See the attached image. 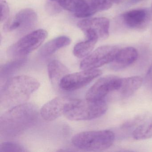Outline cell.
<instances>
[{"label": "cell", "instance_id": "1", "mask_svg": "<svg viewBox=\"0 0 152 152\" xmlns=\"http://www.w3.org/2000/svg\"><path fill=\"white\" fill-rule=\"evenodd\" d=\"M38 116V108L31 103H25L10 108L0 118L1 136H18L34 125Z\"/></svg>", "mask_w": 152, "mask_h": 152}, {"label": "cell", "instance_id": "2", "mask_svg": "<svg viewBox=\"0 0 152 152\" xmlns=\"http://www.w3.org/2000/svg\"><path fill=\"white\" fill-rule=\"evenodd\" d=\"M39 87V82L31 76L18 75L10 78L1 91L0 105L10 109L26 103Z\"/></svg>", "mask_w": 152, "mask_h": 152}, {"label": "cell", "instance_id": "3", "mask_svg": "<svg viewBox=\"0 0 152 152\" xmlns=\"http://www.w3.org/2000/svg\"><path fill=\"white\" fill-rule=\"evenodd\" d=\"M107 108L104 99H72L66 106L64 115L72 121H88L102 116Z\"/></svg>", "mask_w": 152, "mask_h": 152}, {"label": "cell", "instance_id": "4", "mask_svg": "<svg viewBox=\"0 0 152 152\" xmlns=\"http://www.w3.org/2000/svg\"><path fill=\"white\" fill-rule=\"evenodd\" d=\"M115 136L109 130L83 132L75 134L72 142L75 147L85 151H101L109 148Z\"/></svg>", "mask_w": 152, "mask_h": 152}, {"label": "cell", "instance_id": "5", "mask_svg": "<svg viewBox=\"0 0 152 152\" xmlns=\"http://www.w3.org/2000/svg\"><path fill=\"white\" fill-rule=\"evenodd\" d=\"M48 35L47 31L43 29L28 34L9 48L8 55L15 58L25 57L39 47Z\"/></svg>", "mask_w": 152, "mask_h": 152}, {"label": "cell", "instance_id": "6", "mask_svg": "<svg viewBox=\"0 0 152 152\" xmlns=\"http://www.w3.org/2000/svg\"><path fill=\"white\" fill-rule=\"evenodd\" d=\"M120 49L113 45L101 46L84 58L80 64V68L82 70L98 69L111 63Z\"/></svg>", "mask_w": 152, "mask_h": 152}, {"label": "cell", "instance_id": "7", "mask_svg": "<svg viewBox=\"0 0 152 152\" xmlns=\"http://www.w3.org/2000/svg\"><path fill=\"white\" fill-rule=\"evenodd\" d=\"M102 74V71L99 69L83 70L68 74L61 80L59 88L65 91H74L87 86Z\"/></svg>", "mask_w": 152, "mask_h": 152}, {"label": "cell", "instance_id": "8", "mask_svg": "<svg viewBox=\"0 0 152 152\" xmlns=\"http://www.w3.org/2000/svg\"><path fill=\"white\" fill-rule=\"evenodd\" d=\"M121 78L114 75H107L99 78L87 91L86 99L91 100L104 99L109 93L117 91L121 86Z\"/></svg>", "mask_w": 152, "mask_h": 152}, {"label": "cell", "instance_id": "9", "mask_svg": "<svg viewBox=\"0 0 152 152\" xmlns=\"http://www.w3.org/2000/svg\"><path fill=\"white\" fill-rule=\"evenodd\" d=\"M77 26L87 38L105 40L109 37L110 21L106 18L84 19L78 23Z\"/></svg>", "mask_w": 152, "mask_h": 152}, {"label": "cell", "instance_id": "10", "mask_svg": "<svg viewBox=\"0 0 152 152\" xmlns=\"http://www.w3.org/2000/svg\"><path fill=\"white\" fill-rule=\"evenodd\" d=\"M37 20L38 16L34 10L31 8L24 9L6 24L5 30L8 32H24L34 28Z\"/></svg>", "mask_w": 152, "mask_h": 152}, {"label": "cell", "instance_id": "11", "mask_svg": "<svg viewBox=\"0 0 152 152\" xmlns=\"http://www.w3.org/2000/svg\"><path fill=\"white\" fill-rule=\"evenodd\" d=\"M72 99L58 96L47 102L41 108L40 114L45 121H51L64 115L65 108Z\"/></svg>", "mask_w": 152, "mask_h": 152}, {"label": "cell", "instance_id": "12", "mask_svg": "<svg viewBox=\"0 0 152 152\" xmlns=\"http://www.w3.org/2000/svg\"><path fill=\"white\" fill-rule=\"evenodd\" d=\"M122 18L124 23L128 28L140 30L147 25L150 16L146 10L136 9L125 12Z\"/></svg>", "mask_w": 152, "mask_h": 152}, {"label": "cell", "instance_id": "13", "mask_svg": "<svg viewBox=\"0 0 152 152\" xmlns=\"http://www.w3.org/2000/svg\"><path fill=\"white\" fill-rule=\"evenodd\" d=\"M137 51L132 47L120 49L113 61L111 63V68L115 71L122 70L129 66L137 60Z\"/></svg>", "mask_w": 152, "mask_h": 152}, {"label": "cell", "instance_id": "14", "mask_svg": "<svg viewBox=\"0 0 152 152\" xmlns=\"http://www.w3.org/2000/svg\"><path fill=\"white\" fill-rule=\"evenodd\" d=\"M49 78L54 88H59L60 82L69 72L68 68L57 60L50 61L48 66Z\"/></svg>", "mask_w": 152, "mask_h": 152}, {"label": "cell", "instance_id": "15", "mask_svg": "<svg viewBox=\"0 0 152 152\" xmlns=\"http://www.w3.org/2000/svg\"><path fill=\"white\" fill-rule=\"evenodd\" d=\"M143 83V79L140 76L121 78V82L117 91L122 97L127 98L134 94L140 88Z\"/></svg>", "mask_w": 152, "mask_h": 152}, {"label": "cell", "instance_id": "16", "mask_svg": "<svg viewBox=\"0 0 152 152\" xmlns=\"http://www.w3.org/2000/svg\"><path fill=\"white\" fill-rule=\"evenodd\" d=\"M71 42V39L67 36L57 37L44 44L40 50V54L44 57L50 56L58 50L68 46Z\"/></svg>", "mask_w": 152, "mask_h": 152}, {"label": "cell", "instance_id": "17", "mask_svg": "<svg viewBox=\"0 0 152 152\" xmlns=\"http://www.w3.org/2000/svg\"><path fill=\"white\" fill-rule=\"evenodd\" d=\"M84 41L77 43L74 48V55L79 58H85L93 50L98 40L95 39L87 38Z\"/></svg>", "mask_w": 152, "mask_h": 152}, {"label": "cell", "instance_id": "18", "mask_svg": "<svg viewBox=\"0 0 152 152\" xmlns=\"http://www.w3.org/2000/svg\"><path fill=\"white\" fill-rule=\"evenodd\" d=\"M27 61L25 57L15 58V60L3 65L1 68V78L6 79L23 66Z\"/></svg>", "mask_w": 152, "mask_h": 152}, {"label": "cell", "instance_id": "19", "mask_svg": "<svg viewBox=\"0 0 152 152\" xmlns=\"http://www.w3.org/2000/svg\"><path fill=\"white\" fill-rule=\"evenodd\" d=\"M136 140H144L152 138V117L137 127L132 133Z\"/></svg>", "mask_w": 152, "mask_h": 152}, {"label": "cell", "instance_id": "20", "mask_svg": "<svg viewBox=\"0 0 152 152\" xmlns=\"http://www.w3.org/2000/svg\"><path fill=\"white\" fill-rule=\"evenodd\" d=\"M56 3L61 8L72 12L74 14L78 10L82 4L83 0H49Z\"/></svg>", "mask_w": 152, "mask_h": 152}, {"label": "cell", "instance_id": "21", "mask_svg": "<svg viewBox=\"0 0 152 152\" xmlns=\"http://www.w3.org/2000/svg\"><path fill=\"white\" fill-rule=\"evenodd\" d=\"M118 0H91V7L94 14L111 8Z\"/></svg>", "mask_w": 152, "mask_h": 152}, {"label": "cell", "instance_id": "22", "mask_svg": "<svg viewBox=\"0 0 152 152\" xmlns=\"http://www.w3.org/2000/svg\"><path fill=\"white\" fill-rule=\"evenodd\" d=\"M24 147L21 145L13 142H5L0 145V152H25Z\"/></svg>", "mask_w": 152, "mask_h": 152}, {"label": "cell", "instance_id": "23", "mask_svg": "<svg viewBox=\"0 0 152 152\" xmlns=\"http://www.w3.org/2000/svg\"><path fill=\"white\" fill-rule=\"evenodd\" d=\"M1 7V22H5L10 15V7L6 0H0Z\"/></svg>", "mask_w": 152, "mask_h": 152}, {"label": "cell", "instance_id": "24", "mask_svg": "<svg viewBox=\"0 0 152 152\" xmlns=\"http://www.w3.org/2000/svg\"><path fill=\"white\" fill-rule=\"evenodd\" d=\"M48 4L47 8L48 9V11L50 13L54 14L55 13H57L58 11H60L59 8L61 7L56 3L51 1V3H48Z\"/></svg>", "mask_w": 152, "mask_h": 152}, {"label": "cell", "instance_id": "25", "mask_svg": "<svg viewBox=\"0 0 152 152\" xmlns=\"http://www.w3.org/2000/svg\"><path fill=\"white\" fill-rule=\"evenodd\" d=\"M145 82L148 86L152 88V64L148 70L145 78Z\"/></svg>", "mask_w": 152, "mask_h": 152}, {"label": "cell", "instance_id": "26", "mask_svg": "<svg viewBox=\"0 0 152 152\" xmlns=\"http://www.w3.org/2000/svg\"><path fill=\"white\" fill-rule=\"evenodd\" d=\"M144 1V0H131V2L132 4H135V3L140 2V1Z\"/></svg>", "mask_w": 152, "mask_h": 152}, {"label": "cell", "instance_id": "27", "mask_svg": "<svg viewBox=\"0 0 152 152\" xmlns=\"http://www.w3.org/2000/svg\"></svg>", "mask_w": 152, "mask_h": 152}]
</instances>
